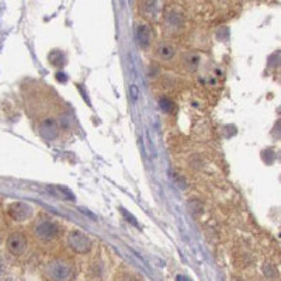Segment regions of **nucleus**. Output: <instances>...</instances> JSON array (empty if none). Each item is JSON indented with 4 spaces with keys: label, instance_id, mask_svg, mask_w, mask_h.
<instances>
[{
    "label": "nucleus",
    "instance_id": "9b49d317",
    "mask_svg": "<svg viewBox=\"0 0 281 281\" xmlns=\"http://www.w3.org/2000/svg\"><path fill=\"white\" fill-rule=\"evenodd\" d=\"M49 60H51V64L55 66H60L62 64H64V55H62V52L60 51H58V49H55V51H52L51 54H49Z\"/></svg>",
    "mask_w": 281,
    "mask_h": 281
},
{
    "label": "nucleus",
    "instance_id": "6e6552de",
    "mask_svg": "<svg viewBox=\"0 0 281 281\" xmlns=\"http://www.w3.org/2000/svg\"><path fill=\"white\" fill-rule=\"evenodd\" d=\"M183 62H184L185 68H187L189 71H196L198 68V65H200V56H198L197 54L192 52V54L185 55Z\"/></svg>",
    "mask_w": 281,
    "mask_h": 281
},
{
    "label": "nucleus",
    "instance_id": "f03ea898",
    "mask_svg": "<svg viewBox=\"0 0 281 281\" xmlns=\"http://www.w3.org/2000/svg\"><path fill=\"white\" fill-rule=\"evenodd\" d=\"M68 245L71 246V249L76 253H87L91 249V239L89 236L83 233L82 231H72L68 235Z\"/></svg>",
    "mask_w": 281,
    "mask_h": 281
},
{
    "label": "nucleus",
    "instance_id": "f8f14e48",
    "mask_svg": "<svg viewBox=\"0 0 281 281\" xmlns=\"http://www.w3.org/2000/svg\"><path fill=\"white\" fill-rule=\"evenodd\" d=\"M120 211H121V214H122V215H124V216H126V218H127V221L131 222L132 225H135V227H139V225H138V222L135 221V218H134V216H132L131 214H128V212H127L126 209H124V208H120Z\"/></svg>",
    "mask_w": 281,
    "mask_h": 281
},
{
    "label": "nucleus",
    "instance_id": "1a4fd4ad",
    "mask_svg": "<svg viewBox=\"0 0 281 281\" xmlns=\"http://www.w3.org/2000/svg\"><path fill=\"white\" fill-rule=\"evenodd\" d=\"M158 55H159V58L165 60L172 59L174 55V48L169 44H161L159 48H158Z\"/></svg>",
    "mask_w": 281,
    "mask_h": 281
},
{
    "label": "nucleus",
    "instance_id": "2eb2a0df",
    "mask_svg": "<svg viewBox=\"0 0 281 281\" xmlns=\"http://www.w3.org/2000/svg\"><path fill=\"white\" fill-rule=\"evenodd\" d=\"M132 95H134V96H132V97H134V99H135V97L138 96V90L135 89V87H132Z\"/></svg>",
    "mask_w": 281,
    "mask_h": 281
},
{
    "label": "nucleus",
    "instance_id": "f3484780",
    "mask_svg": "<svg viewBox=\"0 0 281 281\" xmlns=\"http://www.w3.org/2000/svg\"><path fill=\"white\" fill-rule=\"evenodd\" d=\"M3 281H14L13 278H6V280H3Z\"/></svg>",
    "mask_w": 281,
    "mask_h": 281
},
{
    "label": "nucleus",
    "instance_id": "9d476101",
    "mask_svg": "<svg viewBox=\"0 0 281 281\" xmlns=\"http://www.w3.org/2000/svg\"><path fill=\"white\" fill-rule=\"evenodd\" d=\"M159 107L162 108V111H165V113H172L174 108V103L168 99V97H161L159 99Z\"/></svg>",
    "mask_w": 281,
    "mask_h": 281
},
{
    "label": "nucleus",
    "instance_id": "ddd939ff",
    "mask_svg": "<svg viewBox=\"0 0 281 281\" xmlns=\"http://www.w3.org/2000/svg\"><path fill=\"white\" fill-rule=\"evenodd\" d=\"M56 79H58V82H66L68 80V78L62 72L56 73Z\"/></svg>",
    "mask_w": 281,
    "mask_h": 281
},
{
    "label": "nucleus",
    "instance_id": "dca6fc26",
    "mask_svg": "<svg viewBox=\"0 0 281 281\" xmlns=\"http://www.w3.org/2000/svg\"><path fill=\"white\" fill-rule=\"evenodd\" d=\"M177 281H189V280H187L185 277H183V275H179V277H177Z\"/></svg>",
    "mask_w": 281,
    "mask_h": 281
},
{
    "label": "nucleus",
    "instance_id": "39448f33",
    "mask_svg": "<svg viewBox=\"0 0 281 281\" xmlns=\"http://www.w3.org/2000/svg\"><path fill=\"white\" fill-rule=\"evenodd\" d=\"M40 134H41L42 138L48 139V141H52L55 138L59 135V124L55 118H44V120L40 122Z\"/></svg>",
    "mask_w": 281,
    "mask_h": 281
},
{
    "label": "nucleus",
    "instance_id": "0eeeda50",
    "mask_svg": "<svg viewBox=\"0 0 281 281\" xmlns=\"http://www.w3.org/2000/svg\"><path fill=\"white\" fill-rule=\"evenodd\" d=\"M138 41L142 47H146L150 42V30L148 25H139L137 31Z\"/></svg>",
    "mask_w": 281,
    "mask_h": 281
},
{
    "label": "nucleus",
    "instance_id": "423d86ee",
    "mask_svg": "<svg viewBox=\"0 0 281 281\" xmlns=\"http://www.w3.org/2000/svg\"><path fill=\"white\" fill-rule=\"evenodd\" d=\"M9 215L12 216L14 221H25V220H28L31 215V207L28 204L21 203V201L13 203L10 204V207H9Z\"/></svg>",
    "mask_w": 281,
    "mask_h": 281
},
{
    "label": "nucleus",
    "instance_id": "f257e3e1",
    "mask_svg": "<svg viewBox=\"0 0 281 281\" xmlns=\"http://www.w3.org/2000/svg\"><path fill=\"white\" fill-rule=\"evenodd\" d=\"M45 273L52 281H71L73 277V269L64 260H52L47 264Z\"/></svg>",
    "mask_w": 281,
    "mask_h": 281
},
{
    "label": "nucleus",
    "instance_id": "7ed1b4c3",
    "mask_svg": "<svg viewBox=\"0 0 281 281\" xmlns=\"http://www.w3.org/2000/svg\"><path fill=\"white\" fill-rule=\"evenodd\" d=\"M59 232V227L58 224L54 221H41L38 222L34 228V233L38 239L42 240H51L54 239L55 236Z\"/></svg>",
    "mask_w": 281,
    "mask_h": 281
},
{
    "label": "nucleus",
    "instance_id": "4468645a",
    "mask_svg": "<svg viewBox=\"0 0 281 281\" xmlns=\"http://www.w3.org/2000/svg\"><path fill=\"white\" fill-rule=\"evenodd\" d=\"M3 273H5V262H3V259L0 257V277L3 275Z\"/></svg>",
    "mask_w": 281,
    "mask_h": 281
},
{
    "label": "nucleus",
    "instance_id": "20e7f679",
    "mask_svg": "<svg viewBox=\"0 0 281 281\" xmlns=\"http://www.w3.org/2000/svg\"><path fill=\"white\" fill-rule=\"evenodd\" d=\"M6 246L9 252L14 256L23 255L27 249V236L23 232H13L6 240Z\"/></svg>",
    "mask_w": 281,
    "mask_h": 281
}]
</instances>
